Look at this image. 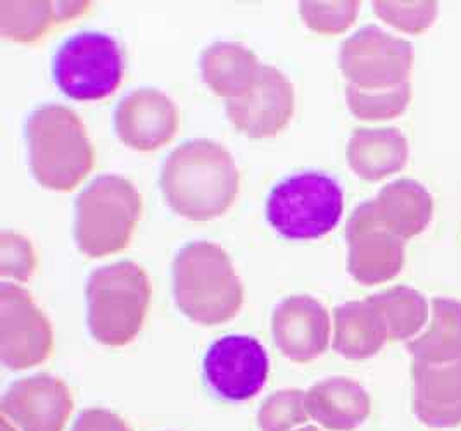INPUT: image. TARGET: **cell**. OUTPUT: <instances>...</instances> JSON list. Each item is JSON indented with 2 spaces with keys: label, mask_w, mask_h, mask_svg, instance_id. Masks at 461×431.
Masks as SVG:
<instances>
[{
  "label": "cell",
  "mask_w": 461,
  "mask_h": 431,
  "mask_svg": "<svg viewBox=\"0 0 461 431\" xmlns=\"http://www.w3.org/2000/svg\"><path fill=\"white\" fill-rule=\"evenodd\" d=\"M203 376L216 397L246 402L265 389L270 376V357L256 337L233 333L208 347L203 359Z\"/></svg>",
  "instance_id": "10"
},
{
  "label": "cell",
  "mask_w": 461,
  "mask_h": 431,
  "mask_svg": "<svg viewBox=\"0 0 461 431\" xmlns=\"http://www.w3.org/2000/svg\"><path fill=\"white\" fill-rule=\"evenodd\" d=\"M387 342L385 323L370 297L349 301L334 309L332 347L344 359H370L377 355Z\"/></svg>",
  "instance_id": "19"
},
{
  "label": "cell",
  "mask_w": 461,
  "mask_h": 431,
  "mask_svg": "<svg viewBox=\"0 0 461 431\" xmlns=\"http://www.w3.org/2000/svg\"><path fill=\"white\" fill-rule=\"evenodd\" d=\"M125 78L120 41L104 31H78L61 43L52 59V80L64 97L99 103L111 97Z\"/></svg>",
  "instance_id": "7"
},
{
  "label": "cell",
  "mask_w": 461,
  "mask_h": 431,
  "mask_svg": "<svg viewBox=\"0 0 461 431\" xmlns=\"http://www.w3.org/2000/svg\"><path fill=\"white\" fill-rule=\"evenodd\" d=\"M294 109L295 92L291 80L280 69L263 64L251 88L225 103L233 128L252 140L282 133L293 120Z\"/></svg>",
  "instance_id": "12"
},
{
  "label": "cell",
  "mask_w": 461,
  "mask_h": 431,
  "mask_svg": "<svg viewBox=\"0 0 461 431\" xmlns=\"http://www.w3.org/2000/svg\"><path fill=\"white\" fill-rule=\"evenodd\" d=\"M361 2H301L303 22L318 35H340L349 30L357 18Z\"/></svg>",
  "instance_id": "27"
},
{
  "label": "cell",
  "mask_w": 461,
  "mask_h": 431,
  "mask_svg": "<svg viewBox=\"0 0 461 431\" xmlns=\"http://www.w3.org/2000/svg\"><path fill=\"white\" fill-rule=\"evenodd\" d=\"M88 11L90 2H0V35L32 45L54 26L78 20Z\"/></svg>",
  "instance_id": "21"
},
{
  "label": "cell",
  "mask_w": 461,
  "mask_h": 431,
  "mask_svg": "<svg viewBox=\"0 0 461 431\" xmlns=\"http://www.w3.org/2000/svg\"><path fill=\"white\" fill-rule=\"evenodd\" d=\"M150 295L149 276L133 261H118L92 271L85 287L92 338L113 349L131 344L146 323Z\"/></svg>",
  "instance_id": "4"
},
{
  "label": "cell",
  "mask_w": 461,
  "mask_h": 431,
  "mask_svg": "<svg viewBox=\"0 0 461 431\" xmlns=\"http://www.w3.org/2000/svg\"><path fill=\"white\" fill-rule=\"evenodd\" d=\"M265 214L273 229L287 240H320L340 223L344 192L329 173L299 171L273 186Z\"/></svg>",
  "instance_id": "6"
},
{
  "label": "cell",
  "mask_w": 461,
  "mask_h": 431,
  "mask_svg": "<svg viewBox=\"0 0 461 431\" xmlns=\"http://www.w3.org/2000/svg\"><path fill=\"white\" fill-rule=\"evenodd\" d=\"M348 165L359 180L382 182L399 173L410 157V145L398 128H357L346 150Z\"/></svg>",
  "instance_id": "18"
},
{
  "label": "cell",
  "mask_w": 461,
  "mask_h": 431,
  "mask_svg": "<svg viewBox=\"0 0 461 431\" xmlns=\"http://www.w3.org/2000/svg\"><path fill=\"white\" fill-rule=\"evenodd\" d=\"M178 123V109L171 97L152 86L130 92L114 111L116 137L137 152H154L168 145Z\"/></svg>",
  "instance_id": "14"
},
{
  "label": "cell",
  "mask_w": 461,
  "mask_h": 431,
  "mask_svg": "<svg viewBox=\"0 0 461 431\" xmlns=\"http://www.w3.org/2000/svg\"><path fill=\"white\" fill-rule=\"evenodd\" d=\"M69 431H133L125 419L116 412L90 408L77 416Z\"/></svg>",
  "instance_id": "30"
},
{
  "label": "cell",
  "mask_w": 461,
  "mask_h": 431,
  "mask_svg": "<svg viewBox=\"0 0 461 431\" xmlns=\"http://www.w3.org/2000/svg\"><path fill=\"white\" fill-rule=\"evenodd\" d=\"M0 431H18L9 421H5L4 418H2V428H0Z\"/></svg>",
  "instance_id": "31"
},
{
  "label": "cell",
  "mask_w": 461,
  "mask_h": 431,
  "mask_svg": "<svg viewBox=\"0 0 461 431\" xmlns=\"http://www.w3.org/2000/svg\"><path fill=\"white\" fill-rule=\"evenodd\" d=\"M370 299L385 323L389 342L413 340L429 323V301L415 288L398 285L370 295Z\"/></svg>",
  "instance_id": "24"
},
{
  "label": "cell",
  "mask_w": 461,
  "mask_h": 431,
  "mask_svg": "<svg viewBox=\"0 0 461 431\" xmlns=\"http://www.w3.org/2000/svg\"><path fill=\"white\" fill-rule=\"evenodd\" d=\"M142 195L120 175L97 176L75 202V242L78 250L101 259L130 246L142 216Z\"/></svg>",
  "instance_id": "5"
},
{
  "label": "cell",
  "mask_w": 461,
  "mask_h": 431,
  "mask_svg": "<svg viewBox=\"0 0 461 431\" xmlns=\"http://www.w3.org/2000/svg\"><path fill=\"white\" fill-rule=\"evenodd\" d=\"M54 350V329L24 288L0 285V359L5 368L24 371L43 364Z\"/></svg>",
  "instance_id": "9"
},
{
  "label": "cell",
  "mask_w": 461,
  "mask_h": 431,
  "mask_svg": "<svg viewBox=\"0 0 461 431\" xmlns=\"http://www.w3.org/2000/svg\"><path fill=\"white\" fill-rule=\"evenodd\" d=\"M374 13L385 24L408 35L427 31L439 14L438 2H374Z\"/></svg>",
  "instance_id": "28"
},
{
  "label": "cell",
  "mask_w": 461,
  "mask_h": 431,
  "mask_svg": "<svg viewBox=\"0 0 461 431\" xmlns=\"http://www.w3.org/2000/svg\"><path fill=\"white\" fill-rule=\"evenodd\" d=\"M259 69L258 56L237 41H214L201 54L203 80L225 101L242 97L256 82Z\"/></svg>",
  "instance_id": "22"
},
{
  "label": "cell",
  "mask_w": 461,
  "mask_h": 431,
  "mask_svg": "<svg viewBox=\"0 0 461 431\" xmlns=\"http://www.w3.org/2000/svg\"><path fill=\"white\" fill-rule=\"evenodd\" d=\"M411 409L429 428L461 425V361L446 364L411 363Z\"/></svg>",
  "instance_id": "16"
},
{
  "label": "cell",
  "mask_w": 461,
  "mask_h": 431,
  "mask_svg": "<svg viewBox=\"0 0 461 431\" xmlns=\"http://www.w3.org/2000/svg\"><path fill=\"white\" fill-rule=\"evenodd\" d=\"M346 103L351 114L359 121H389L396 120L411 103V85L396 88L363 90L353 85L346 86Z\"/></svg>",
  "instance_id": "25"
},
{
  "label": "cell",
  "mask_w": 461,
  "mask_h": 431,
  "mask_svg": "<svg viewBox=\"0 0 461 431\" xmlns=\"http://www.w3.org/2000/svg\"><path fill=\"white\" fill-rule=\"evenodd\" d=\"M374 206L380 223L402 240L425 231L434 216V199L417 180H394L378 192Z\"/></svg>",
  "instance_id": "20"
},
{
  "label": "cell",
  "mask_w": 461,
  "mask_h": 431,
  "mask_svg": "<svg viewBox=\"0 0 461 431\" xmlns=\"http://www.w3.org/2000/svg\"><path fill=\"white\" fill-rule=\"evenodd\" d=\"M30 167L39 185L73 192L90 175L95 152L80 116L64 103L35 109L24 126Z\"/></svg>",
  "instance_id": "3"
},
{
  "label": "cell",
  "mask_w": 461,
  "mask_h": 431,
  "mask_svg": "<svg viewBox=\"0 0 461 431\" xmlns=\"http://www.w3.org/2000/svg\"><path fill=\"white\" fill-rule=\"evenodd\" d=\"M159 186L175 214L190 221H211L237 201L240 173L223 145L195 139L169 154L161 167Z\"/></svg>",
  "instance_id": "1"
},
{
  "label": "cell",
  "mask_w": 461,
  "mask_h": 431,
  "mask_svg": "<svg viewBox=\"0 0 461 431\" xmlns=\"http://www.w3.org/2000/svg\"><path fill=\"white\" fill-rule=\"evenodd\" d=\"M256 419L259 431L299 430L310 419L304 391L284 389L268 395L259 406Z\"/></svg>",
  "instance_id": "26"
},
{
  "label": "cell",
  "mask_w": 461,
  "mask_h": 431,
  "mask_svg": "<svg viewBox=\"0 0 461 431\" xmlns=\"http://www.w3.org/2000/svg\"><path fill=\"white\" fill-rule=\"evenodd\" d=\"M295 431H323L320 430V428H315V427H304V428H299V430Z\"/></svg>",
  "instance_id": "32"
},
{
  "label": "cell",
  "mask_w": 461,
  "mask_h": 431,
  "mask_svg": "<svg viewBox=\"0 0 461 431\" xmlns=\"http://www.w3.org/2000/svg\"><path fill=\"white\" fill-rule=\"evenodd\" d=\"M71 412V391L47 373L16 380L0 400L2 418L18 431H64Z\"/></svg>",
  "instance_id": "13"
},
{
  "label": "cell",
  "mask_w": 461,
  "mask_h": 431,
  "mask_svg": "<svg viewBox=\"0 0 461 431\" xmlns=\"http://www.w3.org/2000/svg\"><path fill=\"white\" fill-rule=\"evenodd\" d=\"M348 271L372 287L396 278L404 266V240L380 223L374 199L361 202L346 226Z\"/></svg>",
  "instance_id": "11"
},
{
  "label": "cell",
  "mask_w": 461,
  "mask_h": 431,
  "mask_svg": "<svg viewBox=\"0 0 461 431\" xmlns=\"http://www.w3.org/2000/svg\"><path fill=\"white\" fill-rule=\"evenodd\" d=\"M415 62L413 45L368 24L342 41L339 67L348 85L363 90L396 88L410 83Z\"/></svg>",
  "instance_id": "8"
},
{
  "label": "cell",
  "mask_w": 461,
  "mask_h": 431,
  "mask_svg": "<svg viewBox=\"0 0 461 431\" xmlns=\"http://www.w3.org/2000/svg\"><path fill=\"white\" fill-rule=\"evenodd\" d=\"M272 335L284 357L297 364L312 363L330 346V314L312 295L287 297L273 310Z\"/></svg>",
  "instance_id": "15"
},
{
  "label": "cell",
  "mask_w": 461,
  "mask_h": 431,
  "mask_svg": "<svg viewBox=\"0 0 461 431\" xmlns=\"http://www.w3.org/2000/svg\"><path fill=\"white\" fill-rule=\"evenodd\" d=\"M408 352L413 361L430 364L461 361L460 301L436 297L429 328L408 342Z\"/></svg>",
  "instance_id": "23"
},
{
  "label": "cell",
  "mask_w": 461,
  "mask_h": 431,
  "mask_svg": "<svg viewBox=\"0 0 461 431\" xmlns=\"http://www.w3.org/2000/svg\"><path fill=\"white\" fill-rule=\"evenodd\" d=\"M171 276L176 308L195 325H223L242 309L244 285L230 256L218 244L197 240L182 247Z\"/></svg>",
  "instance_id": "2"
},
{
  "label": "cell",
  "mask_w": 461,
  "mask_h": 431,
  "mask_svg": "<svg viewBox=\"0 0 461 431\" xmlns=\"http://www.w3.org/2000/svg\"><path fill=\"white\" fill-rule=\"evenodd\" d=\"M37 269V254L30 238L18 231L0 233V274L11 283L28 282Z\"/></svg>",
  "instance_id": "29"
},
{
  "label": "cell",
  "mask_w": 461,
  "mask_h": 431,
  "mask_svg": "<svg viewBox=\"0 0 461 431\" xmlns=\"http://www.w3.org/2000/svg\"><path fill=\"white\" fill-rule=\"evenodd\" d=\"M310 419L327 431H353L372 412V399L361 383L346 376L316 382L304 391Z\"/></svg>",
  "instance_id": "17"
}]
</instances>
